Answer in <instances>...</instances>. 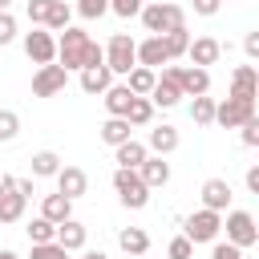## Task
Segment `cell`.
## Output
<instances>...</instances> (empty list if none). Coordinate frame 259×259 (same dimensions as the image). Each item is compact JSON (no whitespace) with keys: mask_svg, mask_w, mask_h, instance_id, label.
<instances>
[{"mask_svg":"<svg viewBox=\"0 0 259 259\" xmlns=\"http://www.w3.org/2000/svg\"><path fill=\"white\" fill-rule=\"evenodd\" d=\"M57 65H65L69 73H81V69H89V65H105V53H101V45L85 32V28H61V36H57Z\"/></svg>","mask_w":259,"mask_h":259,"instance_id":"cell-1","label":"cell"},{"mask_svg":"<svg viewBox=\"0 0 259 259\" xmlns=\"http://www.w3.org/2000/svg\"><path fill=\"white\" fill-rule=\"evenodd\" d=\"M142 24H146V32L150 36H162V32H170V28H182L186 24V12L178 8V4H170V0H154V4H142Z\"/></svg>","mask_w":259,"mask_h":259,"instance_id":"cell-2","label":"cell"},{"mask_svg":"<svg viewBox=\"0 0 259 259\" xmlns=\"http://www.w3.org/2000/svg\"><path fill=\"white\" fill-rule=\"evenodd\" d=\"M134 45H138V40H134V36H125V32H113V36L105 40V49H101V53H105V69H109L113 77H125V73L138 65Z\"/></svg>","mask_w":259,"mask_h":259,"instance_id":"cell-3","label":"cell"},{"mask_svg":"<svg viewBox=\"0 0 259 259\" xmlns=\"http://www.w3.org/2000/svg\"><path fill=\"white\" fill-rule=\"evenodd\" d=\"M113 190H117L121 206H130V210H142V206L150 202V186L138 178V170L117 166V170H113Z\"/></svg>","mask_w":259,"mask_h":259,"instance_id":"cell-4","label":"cell"},{"mask_svg":"<svg viewBox=\"0 0 259 259\" xmlns=\"http://www.w3.org/2000/svg\"><path fill=\"white\" fill-rule=\"evenodd\" d=\"M219 231H223V214L219 210H206V206L194 210V214H186V223H182V235L190 243H214Z\"/></svg>","mask_w":259,"mask_h":259,"instance_id":"cell-5","label":"cell"},{"mask_svg":"<svg viewBox=\"0 0 259 259\" xmlns=\"http://www.w3.org/2000/svg\"><path fill=\"white\" fill-rule=\"evenodd\" d=\"M227 243H235V247H255L259 243V227H255V214L251 210H227Z\"/></svg>","mask_w":259,"mask_h":259,"instance_id":"cell-6","label":"cell"},{"mask_svg":"<svg viewBox=\"0 0 259 259\" xmlns=\"http://www.w3.org/2000/svg\"><path fill=\"white\" fill-rule=\"evenodd\" d=\"M65 85H69V69L65 65H36V73H32V97H57V93H65Z\"/></svg>","mask_w":259,"mask_h":259,"instance_id":"cell-7","label":"cell"},{"mask_svg":"<svg viewBox=\"0 0 259 259\" xmlns=\"http://www.w3.org/2000/svg\"><path fill=\"white\" fill-rule=\"evenodd\" d=\"M247 117H255V101H247V97H231V93H227V101H214V125H223V130H239Z\"/></svg>","mask_w":259,"mask_h":259,"instance_id":"cell-8","label":"cell"},{"mask_svg":"<svg viewBox=\"0 0 259 259\" xmlns=\"http://www.w3.org/2000/svg\"><path fill=\"white\" fill-rule=\"evenodd\" d=\"M24 53L32 65H53L57 61V36L49 28H32V32H24Z\"/></svg>","mask_w":259,"mask_h":259,"instance_id":"cell-9","label":"cell"},{"mask_svg":"<svg viewBox=\"0 0 259 259\" xmlns=\"http://www.w3.org/2000/svg\"><path fill=\"white\" fill-rule=\"evenodd\" d=\"M174 81H178L182 97H202V93H210V73L198 69V65H174Z\"/></svg>","mask_w":259,"mask_h":259,"instance_id":"cell-10","label":"cell"},{"mask_svg":"<svg viewBox=\"0 0 259 259\" xmlns=\"http://www.w3.org/2000/svg\"><path fill=\"white\" fill-rule=\"evenodd\" d=\"M150 101H154V109H174V105L182 101V89H178V81H174V65L162 69V77H158L154 89H150Z\"/></svg>","mask_w":259,"mask_h":259,"instance_id":"cell-11","label":"cell"},{"mask_svg":"<svg viewBox=\"0 0 259 259\" xmlns=\"http://www.w3.org/2000/svg\"><path fill=\"white\" fill-rule=\"evenodd\" d=\"M53 178H57V190H61L65 198H73V202H77V198L89 190V174H85L81 166H61Z\"/></svg>","mask_w":259,"mask_h":259,"instance_id":"cell-12","label":"cell"},{"mask_svg":"<svg viewBox=\"0 0 259 259\" xmlns=\"http://www.w3.org/2000/svg\"><path fill=\"white\" fill-rule=\"evenodd\" d=\"M219 57H223V45H219L214 36H194V40L186 45V61H190V65H198V69L214 65Z\"/></svg>","mask_w":259,"mask_h":259,"instance_id":"cell-13","label":"cell"},{"mask_svg":"<svg viewBox=\"0 0 259 259\" xmlns=\"http://www.w3.org/2000/svg\"><path fill=\"white\" fill-rule=\"evenodd\" d=\"M138 178H142L150 190H158V186L170 182V162H166L162 154H146V162L138 166Z\"/></svg>","mask_w":259,"mask_h":259,"instance_id":"cell-14","label":"cell"},{"mask_svg":"<svg viewBox=\"0 0 259 259\" xmlns=\"http://www.w3.org/2000/svg\"><path fill=\"white\" fill-rule=\"evenodd\" d=\"M202 206L223 214V210L231 206V182H227V178H206V182H202Z\"/></svg>","mask_w":259,"mask_h":259,"instance_id":"cell-15","label":"cell"},{"mask_svg":"<svg viewBox=\"0 0 259 259\" xmlns=\"http://www.w3.org/2000/svg\"><path fill=\"white\" fill-rule=\"evenodd\" d=\"M134 53H138V65H146V69L170 65V57H166V45H162V36H146V40H138V45H134Z\"/></svg>","mask_w":259,"mask_h":259,"instance_id":"cell-16","label":"cell"},{"mask_svg":"<svg viewBox=\"0 0 259 259\" xmlns=\"http://www.w3.org/2000/svg\"><path fill=\"white\" fill-rule=\"evenodd\" d=\"M85 239H89V227H85V223H77L73 214H69L65 223H57V243H61L65 251H81V247H85Z\"/></svg>","mask_w":259,"mask_h":259,"instance_id":"cell-17","label":"cell"},{"mask_svg":"<svg viewBox=\"0 0 259 259\" xmlns=\"http://www.w3.org/2000/svg\"><path fill=\"white\" fill-rule=\"evenodd\" d=\"M231 97H247V101L259 97V77H255L251 65H239V69L231 73Z\"/></svg>","mask_w":259,"mask_h":259,"instance_id":"cell-18","label":"cell"},{"mask_svg":"<svg viewBox=\"0 0 259 259\" xmlns=\"http://www.w3.org/2000/svg\"><path fill=\"white\" fill-rule=\"evenodd\" d=\"M178 142H182V138H178V130L162 121V125H154V130H150V142H146V150L166 158V154H174V150H178Z\"/></svg>","mask_w":259,"mask_h":259,"instance_id":"cell-19","label":"cell"},{"mask_svg":"<svg viewBox=\"0 0 259 259\" xmlns=\"http://www.w3.org/2000/svg\"><path fill=\"white\" fill-rule=\"evenodd\" d=\"M146 154H150V150H146V142H134V138H125L121 146H113V162H117V166H125V170H138V166L146 162Z\"/></svg>","mask_w":259,"mask_h":259,"instance_id":"cell-20","label":"cell"},{"mask_svg":"<svg viewBox=\"0 0 259 259\" xmlns=\"http://www.w3.org/2000/svg\"><path fill=\"white\" fill-rule=\"evenodd\" d=\"M154 81H158V69H146V65H134V69L125 73V89H130L134 97H150Z\"/></svg>","mask_w":259,"mask_h":259,"instance_id":"cell-21","label":"cell"},{"mask_svg":"<svg viewBox=\"0 0 259 259\" xmlns=\"http://www.w3.org/2000/svg\"><path fill=\"white\" fill-rule=\"evenodd\" d=\"M117 247H121L125 255H134V259H138V255H146V251H150V235H146L142 227H121V231H117Z\"/></svg>","mask_w":259,"mask_h":259,"instance_id":"cell-22","label":"cell"},{"mask_svg":"<svg viewBox=\"0 0 259 259\" xmlns=\"http://www.w3.org/2000/svg\"><path fill=\"white\" fill-rule=\"evenodd\" d=\"M101 101H105V113H109V117H125V109H130L134 93H130V89H125V81H121V85H109V89L101 93Z\"/></svg>","mask_w":259,"mask_h":259,"instance_id":"cell-23","label":"cell"},{"mask_svg":"<svg viewBox=\"0 0 259 259\" xmlns=\"http://www.w3.org/2000/svg\"><path fill=\"white\" fill-rule=\"evenodd\" d=\"M73 214V198H65L61 190L57 194H45V202H40V219H49V223H65Z\"/></svg>","mask_w":259,"mask_h":259,"instance_id":"cell-24","label":"cell"},{"mask_svg":"<svg viewBox=\"0 0 259 259\" xmlns=\"http://www.w3.org/2000/svg\"><path fill=\"white\" fill-rule=\"evenodd\" d=\"M113 85V73L105 69V65H89V69H81V89L85 93H105Z\"/></svg>","mask_w":259,"mask_h":259,"instance_id":"cell-25","label":"cell"},{"mask_svg":"<svg viewBox=\"0 0 259 259\" xmlns=\"http://www.w3.org/2000/svg\"><path fill=\"white\" fill-rule=\"evenodd\" d=\"M97 134H101V142H105V146H121L125 138H134V125H130L125 117H105Z\"/></svg>","mask_w":259,"mask_h":259,"instance_id":"cell-26","label":"cell"},{"mask_svg":"<svg viewBox=\"0 0 259 259\" xmlns=\"http://www.w3.org/2000/svg\"><path fill=\"white\" fill-rule=\"evenodd\" d=\"M61 166H65V162H61L57 150H36V154H32V178H53Z\"/></svg>","mask_w":259,"mask_h":259,"instance_id":"cell-27","label":"cell"},{"mask_svg":"<svg viewBox=\"0 0 259 259\" xmlns=\"http://www.w3.org/2000/svg\"><path fill=\"white\" fill-rule=\"evenodd\" d=\"M69 20H73V8H69L65 0H49V12H45V28H49V32H61V28H69Z\"/></svg>","mask_w":259,"mask_h":259,"instance_id":"cell-28","label":"cell"},{"mask_svg":"<svg viewBox=\"0 0 259 259\" xmlns=\"http://www.w3.org/2000/svg\"><path fill=\"white\" fill-rule=\"evenodd\" d=\"M24 202L28 198H20L16 190H4L0 194V223H20L24 219Z\"/></svg>","mask_w":259,"mask_h":259,"instance_id":"cell-29","label":"cell"},{"mask_svg":"<svg viewBox=\"0 0 259 259\" xmlns=\"http://www.w3.org/2000/svg\"><path fill=\"white\" fill-rule=\"evenodd\" d=\"M162 45H166V57H170V61L186 57V45H190V32H186V24H182V28H170V32H162Z\"/></svg>","mask_w":259,"mask_h":259,"instance_id":"cell-30","label":"cell"},{"mask_svg":"<svg viewBox=\"0 0 259 259\" xmlns=\"http://www.w3.org/2000/svg\"><path fill=\"white\" fill-rule=\"evenodd\" d=\"M125 121H130V125H150V121H154V101H150V97H134L130 109H125Z\"/></svg>","mask_w":259,"mask_h":259,"instance_id":"cell-31","label":"cell"},{"mask_svg":"<svg viewBox=\"0 0 259 259\" xmlns=\"http://www.w3.org/2000/svg\"><path fill=\"white\" fill-rule=\"evenodd\" d=\"M190 121L194 125H214V97H206V93L194 97L190 101Z\"/></svg>","mask_w":259,"mask_h":259,"instance_id":"cell-32","label":"cell"},{"mask_svg":"<svg viewBox=\"0 0 259 259\" xmlns=\"http://www.w3.org/2000/svg\"><path fill=\"white\" fill-rule=\"evenodd\" d=\"M24 235H28V243H53L57 239V223H49V219H32L28 227H24Z\"/></svg>","mask_w":259,"mask_h":259,"instance_id":"cell-33","label":"cell"},{"mask_svg":"<svg viewBox=\"0 0 259 259\" xmlns=\"http://www.w3.org/2000/svg\"><path fill=\"white\" fill-rule=\"evenodd\" d=\"M20 134V113H12V109H0V142H12Z\"/></svg>","mask_w":259,"mask_h":259,"instance_id":"cell-34","label":"cell"},{"mask_svg":"<svg viewBox=\"0 0 259 259\" xmlns=\"http://www.w3.org/2000/svg\"><path fill=\"white\" fill-rule=\"evenodd\" d=\"M77 12H81L85 20H101V16L109 12V0H77Z\"/></svg>","mask_w":259,"mask_h":259,"instance_id":"cell-35","label":"cell"},{"mask_svg":"<svg viewBox=\"0 0 259 259\" xmlns=\"http://www.w3.org/2000/svg\"><path fill=\"white\" fill-rule=\"evenodd\" d=\"M32 259H69V251L53 239V243H32Z\"/></svg>","mask_w":259,"mask_h":259,"instance_id":"cell-36","label":"cell"},{"mask_svg":"<svg viewBox=\"0 0 259 259\" xmlns=\"http://www.w3.org/2000/svg\"><path fill=\"white\" fill-rule=\"evenodd\" d=\"M142 4H146V0H109V12L121 16V20H130V16L142 12Z\"/></svg>","mask_w":259,"mask_h":259,"instance_id":"cell-37","label":"cell"},{"mask_svg":"<svg viewBox=\"0 0 259 259\" xmlns=\"http://www.w3.org/2000/svg\"><path fill=\"white\" fill-rule=\"evenodd\" d=\"M24 12H28V24H32V28H45V12H49V0H28V4H24Z\"/></svg>","mask_w":259,"mask_h":259,"instance_id":"cell-38","label":"cell"},{"mask_svg":"<svg viewBox=\"0 0 259 259\" xmlns=\"http://www.w3.org/2000/svg\"><path fill=\"white\" fill-rule=\"evenodd\" d=\"M166 255H170V259H190V255H194V243H190L186 235H178V239H170Z\"/></svg>","mask_w":259,"mask_h":259,"instance_id":"cell-39","label":"cell"},{"mask_svg":"<svg viewBox=\"0 0 259 259\" xmlns=\"http://www.w3.org/2000/svg\"><path fill=\"white\" fill-rule=\"evenodd\" d=\"M239 130H243V134H239V138H243V146H247V150H255V146H259V117H247Z\"/></svg>","mask_w":259,"mask_h":259,"instance_id":"cell-40","label":"cell"},{"mask_svg":"<svg viewBox=\"0 0 259 259\" xmlns=\"http://www.w3.org/2000/svg\"><path fill=\"white\" fill-rule=\"evenodd\" d=\"M16 40V16L12 12H0V49Z\"/></svg>","mask_w":259,"mask_h":259,"instance_id":"cell-41","label":"cell"},{"mask_svg":"<svg viewBox=\"0 0 259 259\" xmlns=\"http://www.w3.org/2000/svg\"><path fill=\"white\" fill-rule=\"evenodd\" d=\"M210 259H243V247H235V243H214Z\"/></svg>","mask_w":259,"mask_h":259,"instance_id":"cell-42","label":"cell"},{"mask_svg":"<svg viewBox=\"0 0 259 259\" xmlns=\"http://www.w3.org/2000/svg\"><path fill=\"white\" fill-rule=\"evenodd\" d=\"M12 190H16L20 198H32V194H36V186H32V178H12Z\"/></svg>","mask_w":259,"mask_h":259,"instance_id":"cell-43","label":"cell"},{"mask_svg":"<svg viewBox=\"0 0 259 259\" xmlns=\"http://www.w3.org/2000/svg\"><path fill=\"white\" fill-rule=\"evenodd\" d=\"M219 8H223V0H194V12L198 16H214Z\"/></svg>","mask_w":259,"mask_h":259,"instance_id":"cell-44","label":"cell"},{"mask_svg":"<svg viewBox=\"0 0 259 259\" xmlns=\"http://www.w3.org/2000/svg\"><path fill=\"white\" fill-rule=\"evenodd\" d=\"M243 53H247L251 61L259 57V32H247V36H243Z\"/></svg>","mask_w":259,"mask_h":259,"instance_id":"cell-45","label":"cell"},{"mask_svg":"<svg viewBox=\"0 0 259 259\" xmlns=\"http://www.w3.org/2000/svg\"><path fill=\"white\" fill-rule=\"evenodd\" d=\"M247 190L259 194V166H247Z\"/></svg>","mask_w":259,"mask_h":259,"instance_id":"cell-46","label":"cell"},{"mask_svg":"<svg viewBox=\"0 0 259 259\" xmlns=\"http://www.w3.org/2000/svg\"><path fill=\"white\" fill-rule=\"evenodd\" d=\"M4 190H12V174H0V194Z\"/></svg>","mask_w":259,"mask_h":259,"instance_id":"cell-47","label":"cell"},{"mask_svg":"<svg viewBox=\"0 0 259 259\" xmlns=\"http://www.w3.org/2000/svg\"><path fill=\"white\" fill-rule=\"evenodd\" d=\"M81 259H109V255H105V251H85Z\"/></svg>","mask_w":259,"mask_h":259,"instance_id":"cell-48","label":"cell"},{"mask_svg":"<svg viewBox=\"0 0 259 259\" xmlns=\"http://www.w3.org/2000/svg\"><path fill=\"white\" fill-rule=\"evenodd\" d=\"M0 259H20V255L16 251H0Z\"/></svg>","mask_w":259,"mask_h":259,"instance_id":"cell-49","label":"cell"},{"mask_svg":"<svg viewBox=\"0 0 259 259\" xmlns=\"http://www.w3.org/2000/svg\"><path fill=\"white\" fill-rule=\"evenodd\" d=\"M8 8H12V0H0V12H8Z\"/></svg>","mask_w":259,"mask_h":259,"instance_id":"cell-50","label":"cell"},{"mask_svg":"<svg viewBox=\"0 0 259 259\" xmlns=\"http://www.w3.org/2000/svg\"><path fill=\"white\" fill-rule=\"evenodd\" d=\"M138 259H142V255H138Z\"/></svg>","mask_w":259,"mask_h":259,"instance_id":"cell-51","label":"cell"}]
</instances>
